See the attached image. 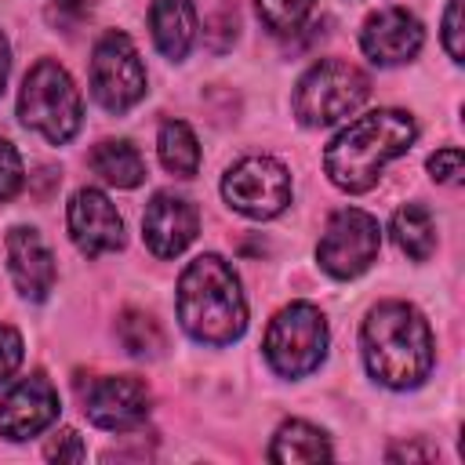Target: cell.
<instances>
[{
	"instance_id": "obj_1",
	"label": "cell",
	"mask_w": 465,
	"mask_h": 465,
	"mask_svg": "<svg viewBox=\"0 0 465 465\" xmlns=\"http://www.w3.org/2000/svg\"><path fill=\"white\" fill-rule=\"evenodd\" d=\"M363 363L374 381L389 389H414L429 378L436 345L429 320L411 302H378L360 331Z\"/></svg>"
},
{
	"instance_id": "obj_2",
	"label": "cell",
	"mask_w": 465,
	"mask_h": 465,
	"mask_svg": "<svg viewBox=\"0 0 465 465\" xmlns=\"http://www.w3.org/2000/svg\"><path fill=\"white\" fill-rule=\"evenodd\" d=\"M418 138V124L403 109H371L334 134L323 153V171L341 193H367L381 167L403 156Z\"/></svg>"
},
{
	"instance_id": "obj_3",
	"label": "cell",
	"mask_w": 465,
	"mask_h": 465,
	"mask_svg": "<svg viewBox=\"0 0 465 465\" xmlns=\"http://www.w3.org/2000/svg\"><path fill=\"white\" fill-rule=\"evenodd\" d=\"M178 320L200 345H232L247 331V302L222 254H200L182 269Z\"/></svg>"
},
{
	"instance_id": "obj_4",
	"label": "cell",
	"mask_w": 465,
	"mask_h": 465,
	"mask_svg": "<svg viewBox=\"0 0 465 465\" xmlns=\"http://www.w3.org/2000/svg\"><path fill=\"white\" fill-rule=\"evenodd\" d=\"M18 116L25 127L44 134L51 145H65L80 131V120H84V102H80L73 76L58 62L40 58L22 80Z\"/></svg>"
},
{
	"instance_id": "obj_5",
	"label": "cell",
	"mask_w": 465,
	"mask_h": 465,
	"mask_svg": "<svg viewBox=\"0 0 465 465\" xmlns=\"http://www.w3.org/2000/svg\"><path fill=\"white\" fill-rule=\"evenodd\" d=\"M371 94V80L363 69L341 58H320L309 65L294 87V116L305 127H331L352 116Z\"/></svg>"
},
{
	"instance_id": "obj_6",
	"label": "cell",
	"mask_w": 465,
	"mask_h": 465,
	"mask_svg": "<svg viewBox=\"0 0 465 465\" xmlns=\"http://www.w3.org/2000/svg\"><path fill=\"white\" fill-rule=\"evenodd\" d=\"M265 360L280 378H305L327 356V320L309 302L283 305L265 331Z\"/></svg>"
},
{
	"instance_id": "obj_7",
	"label": "cell",
	"mask_w": 465,
	"mask_h": 465,
	"mask_svg": "<svg viewBox=\"0 0 465 465\" xmlns=\"http://www.w3.org/2000/svg\"><path fill=\"white\" fill-rule=\"evenodd\" d=\"M91 94L105 113H127L145 98V65L134 40L109 29L91 54Z\"/></svg>"
},
{
	"instance_id": "obj_8",
	"label": "cell",
	"mask_w": 465,
	"mask_h": 465,
	"mask_svg": "<svg viewBox=\"0 0 465 465\" xmlns=\"http://www.w3.org/2000/svg\"><path fill=\"white\" fill-rule=\"evenodd\" d=\"M378 247H381L378 218L360 207H341L323 225V236L316 243V262L334 280H352L374 265Z\"/></svg>"
},
{
	"instance_id": "obj_9",
	"label": "cell",
	"mask_w": 465,
	"mask_h": 465,
	"mask_svg": "<svg viewBox=\"0 0 465 465\" xmlns=\"http://www.w3.org/2000/svg\"><path fill=\"white\" fill-rule=\"evenodd\" d=\"M222 196L254 222L276 218L291 203V171L272 156H243L225 171Z\"/></svg>"
},
{
	"instance_id": "obj_10",
	"label": "cell",
	"mask_w": 465,
	"mask_h": 465,
	"mask_svg": "<svg viewBox=\"0 0 465 465\" xmlns=\"http://www.w3.org/2000/svg\"><path fill=\"white\" fill-rule=\"evenodd\" d=\"M80 403L91 425L105 432H127L149 418V385L134 374L91 378L87 389H80Z\"/></svg>"
},
{
	"instance_id": "obj_11",
	"label": "cell",
	"mask_w": 465,
	"mask_h": 465,
	"mask_svg": "<svg viewBox=\"0 0 465 465\" xmlns=\"http://www.w3.org/2000/svg\"><path fill=\"white\" fill-rule=\"evenodd\" d=\"M65 222H69V240L87 258H98V254L124 247V218L116 214L113 200L102 189H91V185L76 189L69 200Z\"/></svg>"
},
{
	"instance_id": "obj_12",
	"label": "cell",
	"mask_w": 465,
	"mask_h": 465,
	"mask_svg": "<svg viewBox=\"0 0 465 465\" xmlns=\"http://www.w3.org/2000/svg\"><path fill=\"white\" fill-rule=\"evenodd\" d=\"M58 411H62L58 389L36 371L0 396V436H7L15 443L29 440V436L44 432L58 418Z\"/></svg>"
},
{
	"instance_id": "obj_13",
	"label": "cell",
	"mask_w": 465,
	"mask_h": 465,
	"mask_svg": "<svg viewBox=\"0 0 465 465\" xmlns=\"http://www.w3.org/2000/svg\"><path fill=\"white\" fill-rule=\"evenodd\" d=\"M425 44L421 22L407 7H381L360 29V47L374 65H403Z\"/></svg>"
},
{
	"instance_id": "obj_14",
	"label": "cell",
	"mask_w": 465,
	"mask_h": 465,
	"mask_svg": "<svg viewBox=\"0 0 465 465\" xmlns=\"http://www.w3.org/2000/svg\"><path fill=\"white\" fill-rule=\"evenodd\" d=\"M196 229H200V211L185 200V196H174V193H156L149 203H145V214H142V240L145 247L156 254V258H174L182 254L193 240H196Z\"/></svg>"
},
{
	"instance_id": "obj_15",
	"label": "cell",
	"mask_w": 465,
	"mask_h": 465,
	"mask_svg": "<svg viewBox=\"0 0 465 465\" xmlns=\"http://www.w3.org/2000/svg\"><path fill=\"white\" fill-rule=\"evenodd\" d=\"M7 269L25 302H44L54 291V254L44 243V236L29 225H15L7 232Z\"/></svg>"
},
{
	"instance_id": "obj_16",
	"label": "cell",
	"mask_w": 465,
	"mask_h": 465,
	"mask_svg": "<svg viewBox=\"0 0 465 465\" xmlns=\"http://www.w3.org/2000/svg\"><path fill=\"white\" fill-rule=\"evenodd\" d=\"M149 29L163 58L182 62L196 40V7L193 0H153L149 4Z\"/></svg>"
},
{
	"instance_id": "obj_17",
	"label": "cell",
	"mask_w": 465,
	"mask_h": 465,
	"mask_svg": "<svg viewBox=\"0 0 465 465\" xmlns=\"http://www.w3.org/2000/svg\"><path fill=\"white\" fill-rule=\"evenodd\" d=\"M334 458L331 450V440L323 429L302 421V418H291L276 429L272 436V447H269V461H280V465H294V461H327Z\"/></svg>"
},
{
	"instance_id": "obj_18",
	"label": "cell",
	"mask_w": 465,
	"mask_h": 465,
	"mask_svg": "<svg viewBox=\"0 0 465 465\" xmlns=\"http://www.w3.org/2000/svg\"><path fill=\"white\" fill-rule=\"evenodd\" d=\"M91 167L116 189H134L145 182V160L127 138H105L91 149Z\"/></svg>"
},
{
	"instance_id": "obj_19",
	"label": "cell",
	"mask_w": 465,
	"mask_h": 465,
	"mask_svg": "<svg viewBox=\"0 0 465 465\" xmlns=\"http://www.w3.org/2000/svg\"><path fill=\"white\" fill-rule=\"evenodd\" d=\"M392 240L396 247L414 258V262H429V254L436 251V222L429 214V207L421 203H403L392 214Z\"/></svg>"
},
{
	"instance_id": "obj_20",
	"label": "cell",
	"mask_w": 465,
	"mask_h": 465,
	"mask_svg": "<svg viewBox=\"0 0 465 465\" xmlns=\"http://www.w3.org/2000/svg\"><path fill=\"white\" fill-rule=\"evenodd\" d=\"M156 149H160V163L171 174L193 178L200 171V142L185 120H163L156 134Z\"/></svg>"
},
{
	"instance_id": "obj_21",
	"label": "cell",
	"mask_w": 465,
	"mask_h": 465,
	"mask_svg": "<svg viewBox=\"0 0 465 465\" xmlns=\"http://www.w3.org/2000/svg\"><path fill=\"white\" fill-rule=\"evenodd\" d=\"M116 338L127 349V356H134V360H156V356H163V345H167L163 327L142 309H124L116 316Z\"/></svg>"
},
{
	"instance_id": "obj_22",
	"label": "cell",
	"mask_w": 465,
	"mask_h": 465,
	"mask_svg": "<svg viewBox=\"0 0 465 465\" xmlns=\"http://www.w3.org/2000/svg\"><path fill=\"white\" fill-rule=\"evenodd\" d=\"M254 7H258V18L265 22L269 33L294 36L309 18L312 0H254Z\"/></svg>"
},
{
	"instance_id": "obj_23",
	"label": "cell",
	"mask_w": 465,
	"mask_h": 465,
	"mask_svg": "<svg viewBox=\"0 0 465 465\" xmlns=\"http://www.w3.org/2000/svg\"><path fill=\"white\" fill-rule=\"evenodd\" d=\"M91 18V4L87 0H51L47 4V22L62 33H76L84 22Z\"/></svg>"
},
{
	"instance_id": "obj_24",
	"label": "cell",
	"mask_w": 465,
	"mask_h": 465,
	"mask_svg": "<svg viewBox=\"0 0 465 465\" xmlns=\"http://www.w3.org/2000/svg\"><path fill=\"white\" fill-rule=\"evenodd\" d=\"M22 182H25L22 156L7 138H0V200H11L22 189Z\"/></svg>"
},
{
	"instance_id": "obj_25",
	"label": "cell",
	"mask_w": 465,
	"mask_h": 465,
	"mask_svg": "<svg viewBox=\"0 0 465 465\" xmlns=\"http://www.w3.org/2000/svg\"><path fill=\"white\" fill-rule=\"evenodd\" d=\"M236 29H240V15H236V7L225 4V7L203 25V36H207V44H211L214 51H229L232 40H236Z\"/></svg>"
},
{
	"instance_id": "obj_26",
	"label": "cell",
	"mask_w": 465,
	"mask_h": 465,
	"mask_svg": "<svg viewBox=\"0 0 465 465\" xmlns=\"http://www.w3.org/2000/svg\"><path fill=\"white\" fill-rule=\"evenodd\" d=\"M461 171H465V156H461L458 145H450V149H436V153L429 156V174H432L436 182H443V185L461 182Z\"/></svg>"
},
{
	"instance_id": "obj_27",
	"label": "cell",
	"mask_w": 465,
	"mask_h": 465,
	"mask_svg": "<svg viewBox=\"0 0 465 465\" xmlns=\"http://www.w3.org/2000/svg\"><path fill=\"white\" fill-rule=\"evenodd\" d=\"M44 458H51V461H84V440H80L73 429H58V432L47 440Z\"/></svg>"
},
{
	"instance_id": "obj_28",
	"label": "cell",
	"mask_w": 465,
	"mask_h": 465,
	"mask_svg": "<svg viewBox=\"0 0 465 465\" xmlns=\"http://www.w3.org/2000/svg\"><path fill=\"white\" fill-rule=\"evenodd\" d=\"M18 363H22V334L0 323V385L18 371Z\"/></svg>"
},
{
	"instance_id": "obj_29",
	"label": "cell",
	"mask_w": 465,
	"mask_h": 465,
	"mask_svg": "<svg viewBox=\"0 0 465 465\" xmlns=\"http://www.w3.org/2000/svg\"><path fill=\"white\" fill-rule=\"evenodd\" d=\"M443 47L454 62L465 58V47H461V0H450L447 11H443Z\"/></svg>"
},
{
	"instance_id": "obj_30",
	"label": "cell",
	"mask_w": 465,
	"mask_h": 465,
	"mask_svg": "<svg viewBox=\"0 0 465 465\" xmlns=\"http://www.w3.org/2000/svg\"><path fill=\"white\" fill-rule=\"evenodd\" d=\"M385 458L389 461H432L436 447H429V443H400V447H389Z\"/></svg>"
},
{
	"instance_id": "obj_31",
	"label": "cell",
	"mask_w": 465,
	"mask_h": 465,
	"mask_svg": "<svg viewBox=\"0 0 465 465\" xmlns=\"http://www.w3.org/2000/svg\"><path fill=\"white\" fill-rule=\"evenodd\" d=\"M7 73H11V47H7V36L0 33V94L7 87Z\"/></svg>"
}]
</instances>
